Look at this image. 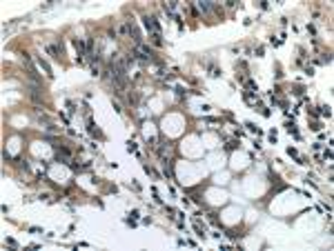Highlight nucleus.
Listing matches in <instances>:
<instances>
[{
  "label": "nucleus",
  "instance_id": "nucleus-2",
  "mask_svg": "<svg viewBox=\"0 0 334 251\" xmlns=\"http://www.w3.org/2000/svg\"><path fill=\"white\" fill-rule=\"evenodd\" d=\"M40 67H42L45 71H47V76H49V78H54V73H52V69H49V65H47V62H45L42 58H40Z\"/></svg>",
  "mask_w": 334,
  "mask_h": 251
},
{
  "label": "nucleus",
  "instance_id": "nucleus-3",
  "mask_svg": "<svg viewBox=\"0 0 334 251\" xmlns=\"http://www.w3.org/2000/svg\"><path fill=\"white\" fill-rule=\"evenodd\" d=\"M321 113H323V116H330L332 111H330V107H321Z\"/></svg>",
  "mask_w": 334,
  "mask_h": 251
},
{
  "label": "nucleus",
  "instance_id": "nucleus-1",
  "mask_svg": "<svg viewBox=\"0 0 334 251\" xmlns=\"http://www.w3.org/2000/svg\"><path fill=\"white\" fill-rule=\"evenodd\" d=\"M143 22H145V27H147V31H149V36H151V40H154L156 44H161L163 40V29H161V25L156 22V18H143Z\"/></svg>",
  "mask_w": 334,
  "mask_h": 251
}]
</instances>
